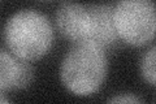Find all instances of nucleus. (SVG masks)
<instances>
[{"instance_id":"obj_6","label":"nucleus","mask_w":156,"mask_h":104,"mask_svg":"<svg viewBox=\"0 0 156 104\" xmlns=\"http://www.w3.org/2000/svg\"><path fill=\"white\" fill-rule=\"evenodd\" d=\"M113 7L112 4H95L90 5L92 27L90 42L100 48L111 47L119 41L115 22H113Z\"/></svg>"},{"instance_id":"obj_3","label":"nucleus","mask_w":156,"mask_h":104,"mask_svg":"<svg viewBox=\"0 0 156 104\" xmlns=\"http://www.w3.org/2000/svg\"><path fill=\"white\" fill-rule=\"evenodd\" d=\"M113 22L119 39L130 46H144L155 37V4L151 0L119 2L113 7Z\"/></svg>"},{"instance_id":"obj_5","label":"nucleus","mask_w":156,"mask_h":104,"mask_svg":"<svg viewBox=\"0 0 156 104\" xmlns=\"http://www.w3.org/2000/svg\"><path fill=\"white\" fill-rule=\"evenodd\" d=\"M34 77V68L11 51L0 49V91L25 88Z\"/></svg>"},{"instance_id":"obj_8","label":"nucleus","mask_w":156,"mask_h":104,"mask_svg":"<svg viewBox=\"0 0 156 104\" xmlns=\"http://www.w3.org/2000/svg\"><path fill=\"white\" fill-rule=\"evenodd\" d=\"M107 104H143V102L133 94H120L111 98Z\"/></svg>"},{"instance_id":"obj_4","label":"nucleus","mask_w":156,"mask_h":104,"mask_svg":"<svg viewBox=\"0 0 156 104\" xmlns=\"http://www.w3.org/2000/svg\"><path fill=\"white\" fill-rule=\"evenodd\" d=\"M56 25L60 33L72 42H90L92 18L90 5L62 3L56 12Z\"/></svg>"},{"instance_id":"obj_1","label":"nucleus","mask_w":156,"mask_h":104,"mask_svg":"<svg viewBox=\"0 0 156 104\" xmlns=\"http://www.w3.org/2000/svg\"><path fill=\"white\" fill-rule=\"evenodd\" d=\"M108 74V59L103 48L91 42H77L66 52L60 65L64 86L77 96L99 91Z\"/></svg>"},{"instance_id":"obj_9","label":"nucleus","mask_w":156,"mask_h":104,"mask_svg":"<svg viewBox=\"0 0 156 104\" xmlns=\"http://www.w3.org/2000/svg\"><path fill=\"white\" fill-rule=\"evenodd\" d=\"M0 104H12L11 102L8 100V98H7L5 95H4V94H3L2 91H0Z\"/></svg>"},{"instance_id":"obj_7","label":"nucleus","mask_w":156,"mask_h":104,"mask_svg":"<svg viewBox=\"0 0 156 104\" xmlns=\"http://www.w3.org/2000/svg\"><path fill=\"white\" fill-rule=\"evenodd\" d=\"M155 55H156V48H155V46H152L143 55L142 61H140V73H142V77L151 86H155V77H156Z\"/></svg>"},{"instance_id":"obj_2","label":"nucleus","mask_w":156,"mask_h":104,"mask_svg":"<svg viewBox=\"0 0 156 104\" xmlns=\"http://www.w3.org/2000/svg\"><path fill=\"white\" fill-rule=\"evenodd\" d=\"M4 39L14 56L31 63L47 55L55 34L46 14L35 9H21L7 21Z\"/></svg>"}]
</instances>
